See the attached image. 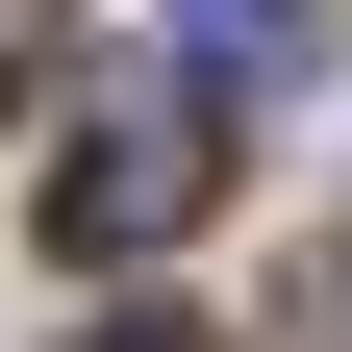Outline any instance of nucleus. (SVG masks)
Listing matches in <instances>:
<instances>
[{"label": "nucleus", "instance_id": "f257e3e1", "mask_svg": "<svg viewBox=\"0 0 352 352\" xmlns=\"http://www.w3.org/2000/svg\"><path fill=\"white\" fill-rule=\"evenodd\" d=\"M201 201H227V126L176 101V76H101L51 126V252H176Z\"/></svg>", "mask_w": 352, "mask_h": 352}, {"label": "nucleus", "instance_id": "f03ea898", "mask_svg": "<svg viewBox=\"0 0 352 352\" xmlns=\"http://www.w3.org/2000/svg\"><path fill=\"white\" fill-rule=\"evenodd\" d=\"M176 25H201V51H227V76H277V101H302V76H327V0H176Z\"/></svg>", "mask_w": 352, "mask_h": 352}, {"label": "nucleus", "instance_id": "7ed1b4c3", "mask_svg": "<svg viewBox=\"0 0 352 352\" xmlns=\"http://www.w3.org/2000/svg\"><path fill=\"white\" fill-rule=\"evenodd\" d=\"M76 352H227V327H176V302H126V327H76Z\"/></svg>", "mask_w": 352, "mask_h": 352}, {"label": "nucleus", "instance_id": "20e7f679", "mask_svg": "<svg viewBox=\"0 0 352 352\" xmlns=\"http://www.w3.org/2000/svg\"><path fill=\"white\" fill-rule=\"evenodd\" d=\"M25 76H51V0H0V101H25Z\"/></svg>", "mask_w": 352, "mask_h": 352}]
</instances>
